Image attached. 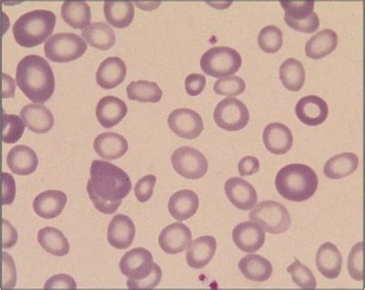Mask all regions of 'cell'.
<instances>
[{
  "instance_id": "cell-25",
  "label": "cell",
  "mask_w": 365,
  "mask_h": 290,
  "mask_svg": "<svg viewBox=\"0 0 365 290\" xmlns=\"http://www.w3.org/2000/svg\"><path fill=\"white\" fill-rule=\"evenodd\" d=\"M67 197L59 190H48L38 195L34 201V210L37 216L51 219L59 217L66 204Z\"/></svg>"
},
{
  "instance_id": "cell-24",
  "label": "cell",
  "mask_w": 365,
  "mask_h": 290,
  "mask_svg": "<svg viewBox=\"0 0 365 290\" xmlns=\"http://www.w3.org/2000/svg\"><path fill=\"white\" fill-rule=\"evenodd\" d=\"M93 148L101 157L113 160L120 158L128 150V142L120 134L106 132L94 140Z\"/></svg>"
},
{
  "instance_id": "cell-45",
  "label": "cell",
  "mask_w": 365,
  "mask_h": 290,
  "mask_svg": "<svg viewBox=\"0 0 365 290\" xmlns=\"http://www.w3.org/2000/svg\"><path fill=\"white\" fill-rule=\"evenodd\" d=\"M3 178V205L13 204L16 192V182L11 174L2 173Z\"/></svg>"
},
{
  "instance_id": "cell-21",
  "label": "cell",
  "mask_w": 365,
  "mask_h": 290,
  "mask_svg": "<svg viewBox=\"0 0 365 290\" xmlns=\"http://www.w3.org/2000/svg\"><path fill=\"white\" fill-rule=\"evenodd\" d=\"M126 75V64L120 57L110 56L101 63L96 77L103 89L111 90L121 84Z\"/></svg>"
},
{
  "instance_id": "cell-41",
  "label": "cell",
  "mask_w": 365,
  "mask_h": 290,
  "mask_svg": "<svg viewBox=\"0 0 365 290\" xmlns=\"http://www.w3.org/2000/svg\"><path fill=\"white\" fill-rule=\"evenodd\" d=\"M349 272L356 281L363 280V242L355 245L351 250L349 258Z\"/></svg>"
},
{
  "instance_id": "cell-46",
  "label": "cell",
  "mask_w": 365,
  "mask_h": 290,
  "mask_svg": "<svg viewBox=\"0 0 365 290\" xmlns=\"http://www.w3.org/2000/svg\"><path fill=\"white\" fill-rule=\"evenodd\" d=\"M4 288H14L16 282V273L13 259L4 253Z\"/></svg>"
},
{
  "instance_id": "cell-12",
  "label": "cell",
  "mask_w": 365,
  "mask_h": 290,
  "mask_svg": "<svg viewBox=\"0 0 365 290\" xmlns=\"http://www.w3.org/2000/svg\"><path fill=\"white\" fill-rule=\"evenodd\" d=\"M168 123L173 132L180 138L186 140L198 138L205 128L201 115L188 108L173 110L169 115Z\"/></svg>"
},
{
  "instance_id": "cell-28",
  "label": "cell",
  "mask_w": 365,
  "mask_h": 290,
  "mask_svg": "<svg viewBox=\"0 0 365 290\" xmlns=\"http://www.w3.org/2000/svg\"><path fill=\"white\" fill-rule=\"evenodd\" d=\"M240 271L251 281L262 283L271 278L273 274L272 265L260 255H247L240 261Z\"/></svg>"
},
{
  "instance_id": "cell-15",
  "label": "cell",
  "mask_w": 365,
  "mask_h": 290,
  "mask_svg": "<svg viewBox=\"0 0 365 290\" xmlns=\"http://www.w3.org/2000/svg\"><path fill=\"white\" fill-rule=\"evenodd\" d=\"M225 191L230 202L240 209L249 210L257 204L256 190L251 183L242 178L229 179L225 183Z\"/></svg>"
},
{
  "instance_id": "cell-47",
  "label": "cell",
  "mask_w": 365,
  "mask_h": 290,
  "mask_svg": "<svg viewBox=\"0 0 365 290\" xmlns=\"http://www.w3.org/2000/svg\"><path fill=\"white\" fill-rule=\"evenodd\" d=\"M76 283L72 276L66 274H58L47 280L44 289H76Z\"/></svg>"
},
{
  "instance_id": "cell-39",
  "label": "cell",
  "mask_w": 365,
  "mask_h": 290,
  "mask_svg": "<svg viewBox=\"0 0 365 290\" xmlns=\"http://www.w3.org/2000/svg\"><path fill=\"white\" fill-rule=\"evenodd\" d=\"M292 276L293 282L302 289H315L317 280L311 269L302 264L299 259L287 269Z\"/></svg>"
},
{
  "instance_id": "cell-27",
  "label": "cell",
  "mask_w": 365,
  "mask_h": 290,
  "mask_svg": "<svg viewBox=\"0 0 365 290\" xmlns=\"http://www.w3.org/2000/svg\"><path fill=\"white\" fill-rule=\"evenodd\" d=\"M342 257L339 249L331 243L321 246L316 255V265L327 279L338 278L342 269Z\"/></svg>"
},
{
  "instance_id": "cell-17",
  "label": "cell",
  "mask_w": 365,
  "mask_h": 290,
  "mask_svg": "<svg viewBox=\"0 0 365 290\" xmlns=\"http://www.w3.org/2000/svg\"><path fill=\"white\" fill-rule=\"evenodd\" d=\"M135 234L136 228L133 220L126 215L118 214L110 222L108 243L118 249H127L132 245Z\"/></svg>"
},
{
  "instance_id": "cell-49",
  "label": "cell",
  "mask_w": 365,
  "mask_h": 290,
  "mask_svg": "<svg viewBox=\"0 0 365 290\" xmlns=\"http://www.w3.org/2000/svg\"><path fill=\"white\" fill-rule=\"evenodd\" d=\"M4 249L13 247L17 242V233L13 226L4 219Z\"/></svg>"
},
{
  "instance_id": "cell-19",
  "label": "cell",
  "mask_w": 365,
  "mask_h": 290,
  "mask_svg": "<svg viewBox=\"0 0 365 290\" xmlns=\"http://www.w3.org/2000/svg\"><path fill=\"white\" fill-rule=\"evenodd\" d=\"M128 105L113 95L104 96L98 102L96 115L103 128L110 129L118 124L128 113Z\"/></svg>"
},
{
  "instance_id": "cell-9",
  "label": "cell",
  "mask_w": 365,
  "mask_h": 290,
  "mask_svg": "<svg viewBox=\"0 0 365 290\" xmlns=\"http://www.w3.org/2000/svg\"><path fill=\"white\" fill-rule=\"evenodd\" d=\"M214 119L219 128L227 131H239L248 124L250 113L241 100L228 98L220 101L214 111Z\"/></svg>"
},
{
  "instance_id": "cell-11",
  "label": "cell",
  "mask_w": 365,
  "mask_h": 290,
  "mask_svg": "<svg viewBox=\"0 0 365 290\" xmlns=\"http://www.w3.org/2000/svg\"><path fill=\"white\" fill-rule=\"evenodd\" d=\"M155 265L150 251L138 247L128 251L123 255L120 260V269L129 279L139 281L151 274Z\"/></svg>"
},
{
  "instance_id": "cell-31",
  "label": "cell",
  "mask_w": 365,
  "mask_h": 290,
  "mask_svg": "<svg viewBox=\"0 0 365 290\" xmlns=\"http://www.w3.org/2000/svg\"><path fill=\"white\" fill-rule=\"evenodd\" d=\"M37 240L42 248L55 257H64L70 252L68 240L62 232L53 227H46L38 232Z\"/></svg>"
},
{
  "instance_id": "cell-16",
  "label": "cell",
  "mask_w": 365,
  "mask_h": 290,
  "mask_svg": "<svg viewBox=\"0 0 365 290\" xmlns=\"http://www.w3.org/2000/svg\"><path fill=\"white\" fill-rule=\"evenodd\" d=\"M265 232L252 222H245L233 230L235 244L245 253H255L264 244Z\"/></svg>"
},
{
  "instance_id": "cell-35",
  "label": "cell",
  "mask_w": 365,
  "mask_h": 290,
  "mask_svg": "<svg viewBox=\"0 0 365 290\" xmlns=\"http://www.w3.org/2000/svg\"><path fill=\"white\" fill-rule=\"evenodd\" d=\"M280 79L288 90L299 91L305 81V70L302 62L289 58L280 66Z\"/></svg>"
},
{
  "instance_id": "cell-50",
  "label": "cell",
  "mask_w": 365,
  "mask_h": 290,
  "mask_svg": "<svg viewBox=\"0 0 365 290\" xmlns=\"http://www.w3.org/2000/svg\"><path fill=\"white\" fill-rule=\"evenodd\" d=\"M4 76V98H13L15 93L14 81L11 76H9L6 73Z\"/></svg>"
},
{
  "instance_id": "cell-10",
  "label": "cell",
  "mask_w": 365,
  "mask_h": 290,
  "mask_svg": "<svg viewBox=\"0 0 365 290\" xmlns=\"http://www.w3.org/2000/svg\"><path fill=\"white\" fill-rule=\"evenodd\" d=\"M171 163L179 175L190 180L202 178L208 170V162L205 155L190 147L176 150L172 155Z\"/></svg>"
},
{
  "instance_id": "cell-23",
  "label": "cell",
  "mask_w": 365,
  "mask_h": 290,
  "mask_svg": "<svg viewBox=\"0 0 365 290\" xmlns=\"http://www.w3.org/2000/svg\"><path fill=\"white\" fill-rule=\"evenodd\" d=\"M6 163L13 173L19 176H28L37 169L39 160L32 148L18 145L9 152Z\"/></svg>"
},
{
  "instance_id": "cell-40",
  "label": "cell",
  "mask_w": 365,
  "mask_h": 290,
  "mask_svg": "<svg viewBox=\"0 0 365 290\" xmlns=\"http://www.w3.org/2000/svg\"><path fill=\"white\" fill-rule=\"evenodd\" d=\"M246 89L245 81L237 76L224 77L218 79L214 86L217 94L236 96L242 94Z\"/></svg>"
},
{
  "instance_id": "cell-29",
  "label": "cell",
  "mask_w": 365,
  "mask_h": 290,
  "mask_svg": "<svg viewBox=\"0 0 365 290\" xmlns=\"http://www.w3.org/2000/svg\"><path fill=\"white\" fill-rule=\"evenodd\" d=\"M338 35L331 29H324L314 35L305 46L307 57L313 60H319L331 54L338 46Z\"/></svg>"
},
{
  "instance_id": "cell-22",
  "label": "cell",
  "mask_w": 365,
  "mask_h": 290,
  "mask_svg": "<svg viewBox=\"0 0 365 290\" xmlns=\"http://www.w3.org/2000/svg\"><path fill=\"white\" fill-rule=\"evenodd\" d=\"M21 115L28 129L35 133L43 134L53 128V115L43 105H26L21 111Z\"/></svg>"
},
{
  "instance_id": "cell-14",
  "label": "cell",
  "mask_w": 365,
  "mask_h": 290,
  "mask_svg": "<svg viewBox=\"0 0 365 290\" xmlns=\"http://www.w3.org/2000/svg\"><path fill=\"white\" fill-rule=\"evenodd\" d=\"M192 241L190 229L180 222L167 227L159 237V245L168 254L175 255L184 252Z\"/></svg>"
},
{
  "instance_id": "cell-26",
  "label": "cell",
  "mask_w": 365,
  "mask_h": 290,
  "mask_svg": "<svg viewBox=\"0 0 365 290\" xmlns=\"http://www.w3.org/2000/svg\"><path fill=\"white\" fill-rule=\"evenodd\" d=\"M200 201L194 191L180 190L173 195L168 202V209L173 218L185 221L195 215Z\"/></svg>"
},
{
  "instance_id": "cell-13",
  "label": "cell",
  "mask_w": 365,
  "mask_h": 290,
  "mask_svg": "<svg viewBox=\"0 0 365 290\" xmlns=\"http://www.w3.org/2000/svg\"><path fill=\"white\" fill-rule=\"evenodd\" d=\"M329 105L319 96H304L297 103L295 113L302 123L309 127L322 124L329 115Z\"/></svg>"
},
{
  "instance_id": "cell-2",
  "label": "cell",
  "mask_w": 365,
  "mask_h": 290,
  "mask_svg": "<svg viewBox=\"0 0 365 290\" xmlns=\"http://www.w3.org/2000/svg\"><path fill=\"white\" fill-rule=\"evenodd\" d=\"M16 83L29 100L43 103L55 90V78L49 63L38 55H28L18 63Z\"/></svg>"
},
{
  "instance_id": "cell-6",
  "label": "cell",
  "mask_w": 365,
  "mask_h": 290,
  "mask_svg": "<svg viewBox=\"0 0 365 290\" xmlns=\"http://www.w3.org/2000/svg\"><path fill=\"white\" fill-rule=\"evenodd\" d=\"M250 219L267 233L282 234L290 228L292 219L287 209L280 202L266 200L258 204L250 212Z\"/></svg>"
},
{
  "instance_id": "cell-34",
  "label": "cell",
  "mask_w": 365,
  "mask_h": 290,
  "mask_svg": "<svg viewBox=\"0 0 365 290\" xmlns=\"http://www.w3.org/2000/svg\"><path fill=\"white\" fill-rule=\"evenodd\" d=\"M61 16L67 24L82 30L91 24V7L86 2H64L61 6Z\"/></svg>"
},
{
  "instance_id": "cell-1",
  "label": "cell",
  "mask_w": 365,
  "mask_h": 290,
  "mask_svg": "<svg viewBox=\"0 0 365 290\" xmlns=\"http://www.w3.org/2000/svg\"><path fill=\"white\" fill-rule=\"evenodd\" d=\"M131 189V180L121 168L103 160L92 162L86 190L94 207L102 214H115Z\"/></svg>"
},
{
  "instance_id": "cell-4",
  "label": "cell",
  "mask_w": 365,
  "mask_h": 290,
  "mask_svg": "<svg viewBox=\"0 0 365 290\" xmlns=\"http://www.w3.org/2000/svg\"><path fill=\"white\" fill-rule=\"evenodd\" d=\"M56 15L46 9H36L22 15L13 26L17 43L31 48L46 41L56 25Z\"/></svg>"
},
{
  "instance_id": "cell-3",
  "label": "cell",
  "mask_w": 365,
  "mask_h": 290,
  "mask_svg": "<svg viewBox=\"0 0 365 290\" xmlns=\"http://www.w3.org/2000/svg\"><path fill=\"white\" fill-rule=\"evenodd\" d=\"M275 187L283 198L292 202H304L315 195L319 177L304 164H289L277 172Z\"/></svg>"
},
{
  "instance_id": "cell-37",
  "label": "cell",
  "mask_w": 365,
  "mask_h": 290,
  "mask_svg": "<svg viewBox=\"0 0 365 290\" xmlns=\"http://www.w3.org/2000/svg\"><path fill=\"white\" fill-rule=\"evenodd\" d=\"M257 42L263 51L274 53L280 51L282 46L283 33L280 29L275 26H267L259 33Z\"/></svg>"
},
{
  "instance_id": "cell-44",
  "label": "cell",
  "mask_w": 365,
  "mask_h": 290,
  "mask_svg": "<svg viewBox=\"0 0 365 290\" xmlns=\"http://www.w3.org/2000/svg\"><path fill=\"white\" fill-rule=\"evenodd\" d=\"M205 76L200 73H191L186 77L185 89L190 96H197L205 88Z\"/></svg>"
},
{
  "instance_id": "cell-7",
  "label": "cell",
  "mask_w": 365,
  "mask_h": 290,
  "mask_svg": "<svg viewBox=\"0 0 365 290\" xmlns=\"http://www.w3.org/2000/svg\"><path fill=\"white\" fill-rule=\"evenodd\" d=\"M86 50L88 44L82 37L71 33L54 34L44 45L46 56L56 63H68L78 59Z\"/></svg>"
},
{
  "instance_id": "cell-30",
  "label": "cell",
  "mask_w": 365,
  "mask_h": 290,
  "mask_svg": "<svg viewBox=\"0 0 365 290\" xmlns=\"http://www.w3.org/2000/svg\"><path fill=\"white\" fill-rule=\"evenodd\" d=\"M356 154L344 152L333 157L325 163L324 175L331 180H339L351 175L359 167Z\"/></svg>"
},
{
  "instance_id": "cell-18",
  "label": "cell",
  "mask_w": 365,
  "mask_h": 290,
  "mask_svg": "<svg viewBox=\"0 0 365 290\" xmlns=\"http://www.w3.org/2000/svg\"><path fill=\"white\" fill-rule=\"evenodd\" d=\"M293 135L286 125L281 123L268 124L263 133V141L266 149L273 154L282 155L293 146Z\"/></svg>"
},
{
  "instance_id": "cell-20",
  "label": "cell",
  "mask_w": 365,
  "mask_h": 290,
  "mask_svg": "<svg viewBox=\"0 0 365 290\" xmlns=\"http://www.w3.org/2000/svg\"><path fill=\"white\" fill-rule=\"evenodd\" d=\"M217 250V241L210 236L201 237L188 246L187 263L191 268L200 269L205 267L214 258Z\"/></svg>"
},
{
  "instance_id": "cell-5",
  "label": "cell",
  "mask_w": 365,
  "mask_h": 290,
  "mask_svg": "<svg viewBox=\"0 0 365 290\" xmlns=\"http://www.w3.org/2000/svg\"><path fill=\"white\" fill-rule=\"evenodd\" d=\"M201 69L207 75L220 78L236 73L242 64L237 51L227 46H215L206 51L200 61Z\"/></svg>"
},
{
  "instance_id": "cell-33",
  "label": "cell",
  "mask_w": 365,
  "mask_h": 290,
  "mask_svg": "<svg viewBox=\"0 0 365 290\" xmlns=\"http://www.w3.org/2000/svg\"><path fill=\"white\" fill-rule=\"evenodd\" d=\"M103 11L109 24L119 29L129 26L135 14L131 2H105Z\"/></svg>"
},
{
  "instance_id": "cell-43",
  "label": "cell",
  "mask_w": 365,
  "mask_h": 290,
  "mask_svg": "<svg viewBox=\"0 0 365 290\" xmlns=\"http://www.w3.org/2000/svg\"><path fill=\"white\" fill-rule=\"evenodd\" d=\"M162 279V270L160 267L155 264L151 274L146 279L139 280V281H133L128 279L127 283L129 289H155L160 283Z\"/></svg>"
},
{
  "instance_id": "cell-38",
  "label": "cell",
  "mask_w": 365,
  "mask_h": 290,
  "mask_svg": "<svg viewBox=\"0 0 365 290\" xmlns=\"http://www.w3.org/2000/svg\"><path fill=\"white\" fill-rule=\"evenodd\" d=\"M25 130L24 120L14 114H3L2 140L5 143H16L23 136Z\"/></svg>"
},
{
  "instance_id": "cell-8",
  "label": "cell",
  "mask_w": 365,
  "mask_h": 290,
  "mask_svg": "<svg viewBox=\"0 0 365 290\" xmlns=\"http://www.w3.org/2000/svg\"><path fill=\"white\" fill-rule=\"evenodd\" d=\"M280 4L285 12V23L294 30L312 33L319 28V17L314 12V1H281Z\"/></svg>"
},
{
  "instance_id": "cell-48",
  "label": "cell",
  "mask_w": 365,
  "mask_h": 290,
  "mask_svg": "<svg viewBox=\"0 0 365 290\" xmlns=\"http://www.w3.org/2000/svg\"><path fill=\"white\" fill-rule=\"evenodd\" d=\"M260 170V162L253 157L247 156L240 160L238 171L242 177L254 175Z\"/></svg>"
},
{
  "instance_id": "cell-36",
  "label": "cell",
  "mask_w": 365,
  "mask_h": 290,
  "mask_svg": "<svg viewBox=\"0 0 365 290\" xmlns=\"http://www.w3.org/2000/svg\"><path fill=\"white\" fill-rule=\"evenodd\" d=\"M127 93L130 100L140 103H158L163 95V91L158 84L148 81L131 82L127 87Z\"/></svg>"
},
{
  "instance_id": "cell-42",
  "label": "cell",
  "mask_w": 365,
  "mask_h": 290,
  "mask_svg": "<svg viewBox=\"0 0 365 290\" xmlns=\"http://www.w3.org/2000/svg\"><path fill=\"white\" fill-rule=\"evenodd\" d=\"M157 177L155 175H148L141 178L134 188V192L138 200L140 202H146L149 201L155 190Z\"/></svg>"
},
{
  "instance_id": "cell-32",
  "label": "cell",
  "mask_w": 365,
  "mask_h": 290,
  "mask_svg": "<svg viewBox=\"0 0 365 290\" xmlns=\"http://www.w3.org/2000/svg\"><path fill=\"white\" fill-rule=\"evenodd\" d=\"M81 34L91 46L101 51L110 49L116 42L113 29L103 22L91 24L84 29Z\"/></svg>"
}]
</instances>
